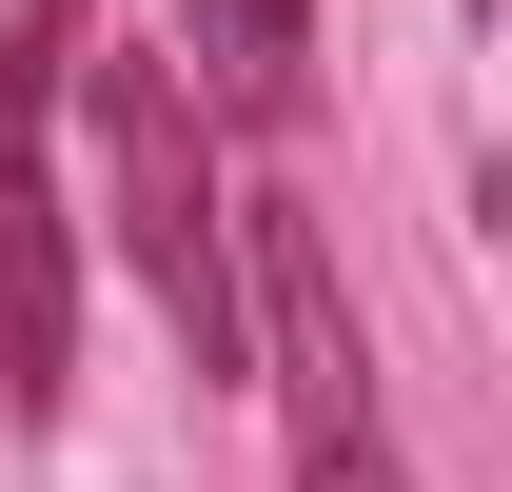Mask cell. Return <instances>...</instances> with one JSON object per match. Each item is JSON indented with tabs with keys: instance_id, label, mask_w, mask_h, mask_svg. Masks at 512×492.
I'll list each match as a JSON object with an SVG mask.
<instances>
[{
	"instance_id": "obj_1",
	"label": "cell",
	"mask_w": 512,
	"mask_h": 492,
	"mask_svg": "<svg viewBox=\"0 0 512 492\" xmlns=\"http://www.w3.org/2000/svg\"><path fill=\"white\" fill-rule=\"evenodd\" d=\"M237 355L296 414V492H414V453L375 414V355H355V276L296 197H237Z\"/></svg>"
},
{
	"instance_id": "obj_2",
	"label": "cell",
	"mask_w": 512,
	"mask_h": 492,
	"mask_svg": "<svg viewBox=\"0 0 512 492\" xmlns=\"http://www.w3.org/2000/svg\"><path fill=\"white\" fill-rule=\"evenodd\" d=\"M79 99H99V217H119V256L158 276L178 355H197V374H237V197H217V158H197L178 60H99Z\"/></svg>"
},
{
	"instance_id": "obj_3",
	"label": "cell",
	"mask_w": 512,
	"mask_h": 492,
	"mask_svg": "<svg viewBox=\"0 0 512 492\" xmlns=\"http://www.w3.org/2000/svg\"><path fill=\"white\" fill-rule=\"evenodd\" d=\"M60 40L79 0L0 20V414L40 433L79 394V217H60Z\"/></svg>"
},
{
	"instance_id": "obj_4",
	"label": "cell",
	"mask_w": 512,
	"mask_h": 492,
	"mask_svg": "<svg viewBox=\"0 0 512 492\" xmlns=\"http://www.w3.org/2000/svg\"><path fill=\"white\" fill-rule=\"evenodd\" d=\"M197 99L217 119H296L316 99V0H197Z\"/></svg>"
}]
</instances>
